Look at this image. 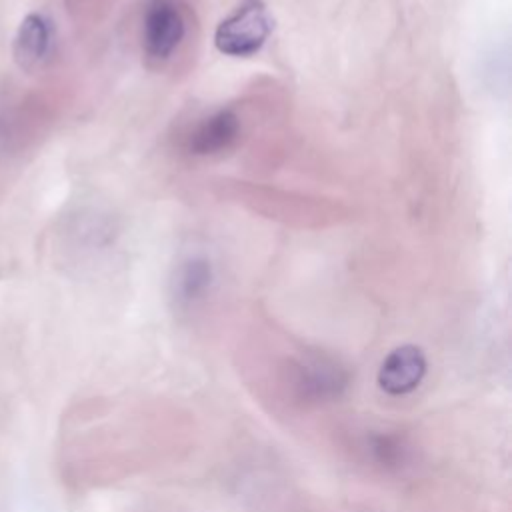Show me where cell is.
Listing matches in <instances>:
<instances>
[{"label":"cell","instance_id":"obj_3","mask_svg":"<svg viewBox=\"0 0 512 512\" xmlns=\"http://www.w3.org/2000/svg\"><path fill=\"white\" fill-rule=\"evenodd\" d=\"M290 382L296 398L318 404L340 398L348 386V374L336 362L322 356H312L294 366Z\"/></svg>","mask_w":512,"mask_h":512},{"label":"cell","instance_id":"obj_4","mask_svg":"<svg viewBox=\"0 0 512 512\" xmlns=\"http://www.w3.org/2000/svg\"><path fill=\"white\" fill-rule=\"evenodd\" d=\"M240 130V116L232 108H218L198 120L186 134V152L200 158L222 154L238 142Z\"/></svg>","mask_w":512,"mask_h":512},{"label":"cell","instance_id":"obj_8","mask_svg":"<svg viewBox=\"0 0 512 512\" xmlns=\"http://www.w3.org/2000/svg\"><path fill=\"white\" fill-rule=\"evenodd\" d=\"M366 450L370 452L374 462L386 468H396L406 460V446L398 436L392 434H370L366 440Z\"/></svg>","mask_w":512,"mask_h":512},{"label":"cell","instance_id":"obj_5","mask_svg":"<svg viewBox=\"0 0 512 512\" xmlns=\"http://www.w3.org/2000/svg\"><path fill=\"white\" fill-rule=\"evenodd\" d=\"M54 50V24L42 12H30L18 24L12 42L14 62L22 70H36L44 66Z\"/></svg>","mask_w":512,"mask_h":512},{"label":"cell","instance_id":"obj_2","mask_svg":"<svg viewBox=\"0 0 512 512\" xmlns=\"http://www.w3.org/2000/svg\"><path fill=\"white\" fill-rule=\"evenodd\" d=\"M186 16L178 0H148L142 14V52L152 62L174 56L186 36Z\"/></svg>","mask_w":512,"mask_h":512},{"label":"cell","instance_id":"obj_7","mask_svg":"<svg viewBox=\"0 0 512 512\" xmlns=\"http://www.w3.org/2000/svg\"><path fill=\"white\" fill-rule=\"evenodd\" d=\"M214 268L210 260L202 254L184 258L172 278V298L176 306L190 308L200 302L212 288Z\"/></svg>","mask_w":512,"mask_h":512},{"label":"cell","instance_id":"obj_1","mask_svg":"<svg viewBox=\"0 0 512 512\" xmlns=\"http://www.w3.org/2000/svg\"><path fill=\"white\" fill-rule=\"evenodd\" d=\"M272 32V20L258 0H248L226 16L214 32L216 48L234 58H248L262 50Z\"/></svg>","mask_w":512,"mask_h":512},{"label":"cell","instance_id":"obj_6","mask_svg":"<svg viewBox=\"0 0 512 512\" xmlns=\"http://www.w3.org/2000/svg\"><path fill=\"white\" fill-rule=\"evenodd\" d=\"M426 366V356L418 346H398L380 364L378 384L390 396H404L418 388L426 374Z\"/></svg>","mask_w":512,"mask_h":512}]
</instances>
